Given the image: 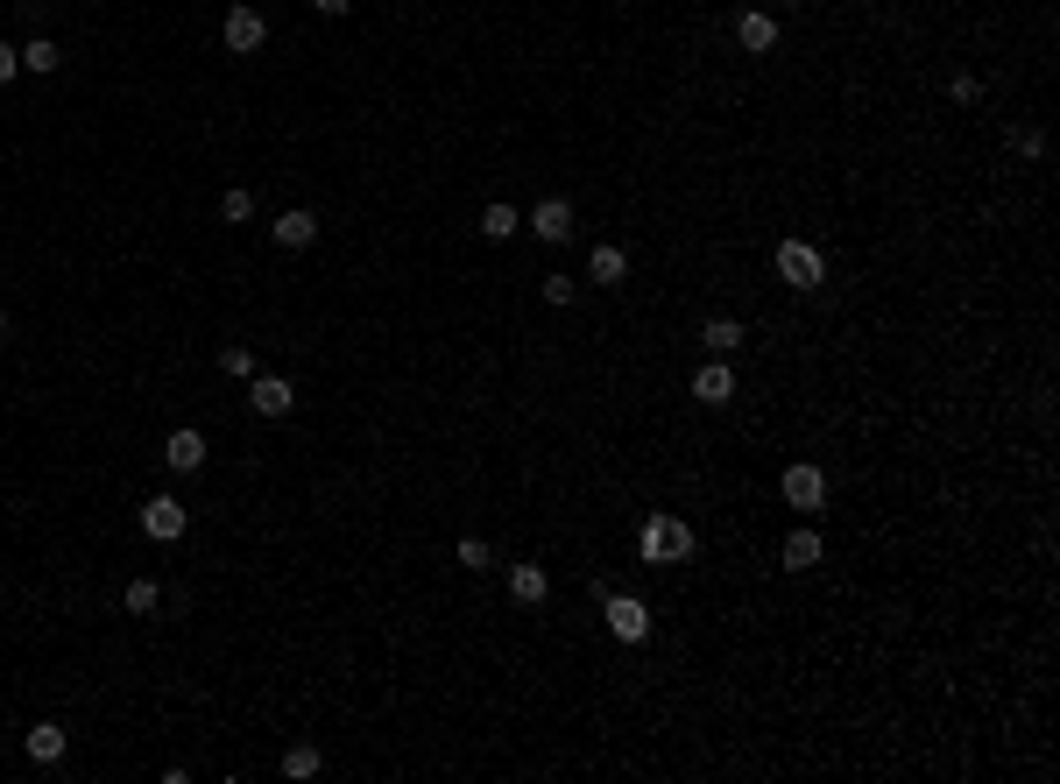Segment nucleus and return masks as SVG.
I'll return each instance as SVG.
<instances>
[{"instance_id": "4468645a", "label": "nucleus", "mask_w": 1060, "mask_h": 784, "mask_svg": "<svg viewBox=\"0 0 1060 784\" xmlns=\"http://www.w3.org/2000/svg\"><path fill=\"white\" fill-rule=\"evenodd\" d=\"M545 594H551L545 566H510V601H516V608H545Z\"/></svg>"}, {"instance_id": "412c9836", "label": "nucleus", "mask_w": 1060, "mask_h": 784, "mask_svg": "<svg viewBox=\"0 0 1060 784\" xmlns=\"http://www.w3.org/2000/svg\"><path fill=\"white\" fill-rule=\"evenodd\" d=\"M121 608H128V615H156V608H163V586H156V580H128Z\"/></svg>"}, {"instance_id": "393cba45", "label": "nucleus", "mask_w": 1060, "mask_h": 784, "mask_svg": "<svg viewBox=\"0 0 1060 784\" xmlns=\"http://www.w3.org/2000/svg\"><path fill=\"white\" fill-rule=\"evenodd\" d=\"M453 559L467 566V572H488V566H496V551H488L481 537H460V551H453Z\"/></svg>"}, {"instance_id": "f8f14e48", "label": "nucleus", "mask_w": 1060, "mask_h": 784, "mask_svg": "<svg viewBox=\"0 0 1060 784\" xmlns=\"http://www.w3.org/2000/svg\"><path fill=\"white\" fill-rule=\"evenodd\" d=\"M269 240H276V248H311V240H319V213H305V205H290V213H276V226H269Z\"/></svg>"}, {"instance_id": "cd10ccee", "label": "nucleus", "mask_w": 1060, "mask_h": 784, "mask_svg": "<svg viewBox=\"0 0 1060 784\" xmlns=\"http://www.w3.org/2000/svg\"><path fill=\"white\" fill-rule=\"evenodd\" d=\"M14 71H22V50H8V43H0V85H14Z\"/></svg>"}, {"instance_id": "423d86ee", "label": "nucleus", "mask_w": 1060, "mask_h": 784, "mask_svg": "<svg viewBox=\"0 0 1060 784\" xmlns=\"http://www.w3.org/2000/svg\"><path fill=\"white\" fill-rule=\"evenodd\" d=\"M248 411H255V417H290L297 389L283 382V375H248Z\"/></svg>"}, {"instance_id": "20e7f679", "label": "nucleus", "mask_w": 1060, "mask_h": 784, "mask_svg": "<svg viewBox=\"0 0 1060 784\" xmlns=\"http://www.w3.org/2000/svg\"><path fill=\"white\" fill-rule=\"evenodd\" d=\"M219 36H227V50H234V57H255L262 43H269V22H262V8H248V0H234V8H227V22H219Z\"/></svg>"}, {"instance_id": "aec40b11", "label": "nucleus", "mask_w": 1060, "mask_h": 784, "mask_svg": "<svg viewBox=\"0 0 1060 784\" xmlns=\"http://www.w3.org/2000/svg\"><path fill=\"white\" fill-rule=\"evenodd\" d=\"M64 64V57H57V43L50 36H36V43H22V71H36V79H50V71Z\"/></svg>"}, {"instance_id": "7ed1b4c3", "label": "nucleus", "mask_w": 1060, "mask_h": 784, "mask_svg": "<svg viewBox=\"0 0 1060 784\" xmlns=\"http://www.w3.org/2000/svg\"><path fill=\"white\" fill-rule=\"evenodd\" d=\"M184 531H191V509L177 502V495H148V502H142V537H156V545H177Z\"/></svg>"}, {"instance_id": "9b49d317", "label": "nucleus", "mask_w": 1060, "mask_h": 784, "mask_svg": "<svg viewBox=\"0 0 1060 784\" xmlns=\"http://www.w3.org/2000/svg\"><path fill=\"white\" fill-rule=\"evenodd\" d=\"M736 43H742L750 57H771V50H778V22H771L764 8H742V14H736Z\"/></svg>"}, {"instance_id": "f3484780", "label": "nucleus", "mask_w": 1060, "mask_h": 784, "mask_svg": "<svg viewBox=\"0 0 1060 784\" xmlns=\"http://www.w3.org/2000/svg\"><path fill=\"white\" fill-rule=\"evenodd\" d=\"M742 340H750V333H742V319H707V325H700V346H707L714 360H728Z\"/></svg>"}, {"instance_id": "f257e3e1", "label": "nucleus", "mask_w": 1060, "mask_h": 784, "mask_svg": "<svg viewBox=\"0 0 1060 784\" xmlns=\"http://www.w3.org/2000/svg\"><path fill=\"white\" fill-rule=\"evenodd\" d=\"M771 269H778L793 290H820V283H827V262H820V248H813V240H799V234H785L778 248H771Z\"/></svg>"}, {"instance_id": "dca6fc26", "label": "nucleus", "mask_w": 1060, "mask_h": 784, "mask_svg": "<svg viewBox=\"0 0 1060 784\" xmlns=\"http://www.w3.org/2000/svg\"><path fill=\"white\" fill-rule=\"evenodd\" d=\"M820 551H827V545H820V531H785L778 559L793 566V572H813V566H820Z\"/></svg>"}, {"instance_id": "6ab92c4d", "label": "nucleus", "mask_w": 1060, "mask_h": 784, "mask_svg": "<svg viewBox=\"0 0 1060 784\" xmlns=\"http://www.w3.org/2000/svg\"><path fill=\"white\" fill-rule=\"evenodd\" d=\"M319 743H290V749H283V777H297V784H305V777H319Z\"/></svg>"}, {"instance_id": "a211bd4d", "label": "nucleus", "mask_w": 1060, "mask_h": 784, "mask_svg": "<svg viewBox=\"0 0 1060 784\" xmlns=\"http://www.w3.org/2000/svg\"><path fill=\"white\" fill-rule=\"evenodd\" d=\"M524 234V213H516V205H488L481 213V240H516Z\"/></svg>"}, {"instance_id": "0eeeda50", "label": "nucleus", "mask_w": 1060, "mask_h": 784, "mask_svg": "<svg viewBox=\"0 0 1060 784\" xmlns=\"http://www.w3.org/2000/svg\"><path fill=\"white\" fill-rule=\"evenodd\" d=\"M671 523H679L671 509H651L644 516V531H636V559L644 566H671Z\"/></svg>"}, {"instance_id": "9d476101", "label": "nucleus", "mask_w": 1060, "mask_h": 784, "mask_svg": "<svg viewBox=\"0 0 1060 784\" xmlns=\"http://www.w3.org/2000/svg\"><path fill=\"white\" fill-rule=\"evenodd\" d=\"M22 749H28V763H43V771H57V763H64V749H71V735L57 728V721H36V728L22 735Z\"/></svg>"}, {"instance_id": "1a4fd4ad", "label": "nucleus", "mask_w": 1060, "mask_h": 784, "mask_svg": "<svg viewBox=\"0 0 1060 784\" xmlns=\"http://www.w3.org/2000/svg\"><path fill=\"white\" fill-rule=\"evenodd\" d=\"M693 403H707V411L736 403V368H728V360H707V368L693 375Z\"/></svg>"}, {"instance_id": "5701e85b", "label": "nucleus", "mask_w": 1060, "mask_h": 784, "mask_svg": "<svg viewBox=\"0 0 1060 784\" xmlns=\"http://www.w3.org/2000/svg\"><path fill=\"white\" fill-rule=\"evenodd\" d=\"M948 99H954V107H976V99H982V79H976V71H954V79H948Z\"/></svg>"}, {"instance_id": "ddd939ff", "label": "nucleus", "mask_w": 1060, "mask_h": 784, "mask_svg": "<svg viewBox=\"0 0 1060 784\" xmlns=\"http://www.w3.org/2000/svg\"><path fill=\"white\" fill-rule=\"evenodd\" d=\"M163 466H170V474H199V466H205V439H199V431H170V439H163Z\"/></svg>"}, {"instance_id": "39448f33", "label": "nucleus", "mask_w": 1060, "mask_h": 784, "mask_svg": "<svg viewBox=\"0 0 1060 784\" xmlns=\"http://www.w3.org/2000/svg\"><path fill=\"white\" fill-rule=\"evenodd\" d=\"M778 495H785L793 509H806V516H813V509L827 502V474H820V466H806V460H793V466L778 474Z\"/></svg>"}, {"instance_id": "4be33fe9", "label": "nucleus", "mask_w": 1060, "mask_h": 784, "mask_svg": "<svg viewBox=\"0 0 1060 784\" xmlns=\"http://www.w3.org/2000/svg\"><path fill=\"white\" fill-rule=\"evenodd\" d=\"M219 375H227V382H248V375H255V354H248L241 340H234V346H219Z\"/></svg>"}, {"instance_id": "bb28decb", "label": "nucleus", "mask_w": 1060, "mask_h": 784, "mask_svg": "<svg viewBox=\"0 0 1060 784\" xmlns=\"http://www.w3.org/2000/svg\"><path fill=\"white\" fill-rule=\"evenodd\" d=\"M537 290H545V305H559V311H565V305H573V297H580V283H573V276H545V283H537Z\"/></svg>"}, {"instance_id": "c85d7f7f", "label": "nucleus", "mask_w": 1060, "mask_h": 784, "mask_svg": "<svg viewBox=\"0 0 1060 784\" xmlns=\"http://www.w3.org/2000/svg\"><path fill=\"white\" fill-rule=\"evenodd\" d=\"M311 8H319V14H347L354 0H311Z\"/></svg>"}, {"instance_id": "f03ea898", "label": "nucleus", "mask_w": 1060, "mask_h": 784, "mask_svg": "<svg viewBox=\"0 0 1060 784\" xmlns=\"http://www.w3.org/2000/svg\"><path fill=\"white\" fill-rule=\"evenodd\" d=\"M602 622H608L616 643H651V608L636 594H616V586H608V594H602Z\"/></svg>"}, {"instance_id": "2eb2a0df", "label": "nucleus", "mask_w": 1060, "mask_h": 784, "mask_svg": "<svg viewBox=\"0 0 1060 784\" xmlns=\"http://www.w3.org/2000/svg\"><path fill=\"white\" fill-rule=\"evenodd\" d=\"M587 276H594V283H608V290H622V276H630V254H622L616 240H602V248L587 254Z\"/></svg>"}, {"instance_id": "c756f323", "label": "nucleus", "mask_w": 1060, "mask_h": 784, "mask_svg": "<svg viewBox=\"0 0 1060 784\" xmlns=\"http://www.w3.org/2000/svg\"><path fill=\"white\" fill-rule=\"evenodd\" d=\"M0 340H8V311H0Z\"/></svg>"}, {"instance_id": "b1692460", "label": "nucleus", "mask_w": 1060, "mask_h": 784, "mask_svg": "<svg viewBox=\"0 0 1060 784\" xmlns=\"http://www.w3.org/2000/svg\"><path fill=\"white\" fill-rule=\"evenodd\" d=\"M219 219H227V226L255 219V199H248V191H219Z\"/></svg>"}, {"instance_id": "a878e982", "label": "nucleus", "mask_w": 1060, "mask_h": 784, "mask_svg": "<svg viewBox=\"0 0 1060 784\" xmlns=\"http://www.w3.org/2000/svg\"><path fill=\"white\" fill-rule=\"evenodd\" d=\"M1011 149H1019L1025 163H1039V156H1047V134H1039V128H1011Z\"/></svg>"}, {"instance_id": "6e6552de", "label": "nucleus", "mask_w": 1060, "mask_h": 784, "mask_svg": "<svg viewBox=\"0 0 1060 784\" xmlns=\"http://www.w3.org/2000/svg\"><path fill=\"white\" fill-rule=\"evenodd\" d=\"M524 226H531L537 240H545V248H565V240H573V205H565V199H545Z\"/></svg>"}]
</instances>
